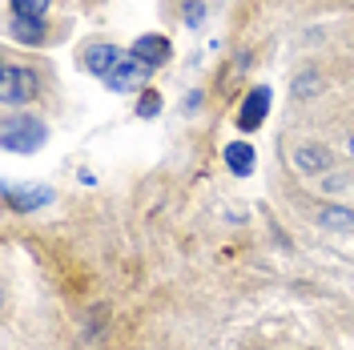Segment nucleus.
Returning <instances> with one entry per match:
<instances>
[{
    "mask_svg": "<svg viewBox=\"0 0 354 350\" xmlns=\"http://www.w3.org/2000/svg\"><path fill=\"white\" fill-rule=\"evenodd\" d=\"M44 137H48L44 121H37V117H8L4 129H0V145L8 154H32V149L44 145Z\"/></svg>",
    "mask_w": 354,
    "mask_h": 350,
    "instance_id": "obj_1",
    "label": "nucleus"
},
{
    "mask_svg": "<svg viewBox=\"0 0 354 350\" xmlns=\"http://www.w3.org/2000/svg\"><path fill=\"white\" fill-rule=\"evenodd\" d=\"M149 73H153V65H145V61H137V57H121V65L105 77V85H109L113 93H133V89L145 85Z\"/></svg>",
    "mask_w": 354,
    "mask_h": 350,
    "instance_id": "obj_2",
    "label": "nucleus"
},
{
    "mask_svg": "<svg viewBox=\"0 0 354 350\" xmlns=\"http://www.w3.org/2000/svg\"><path fill=\"white\" fill-rule=\"evenodd\" d=\"M32 93H37V77H32L28 68L4 65V73H0V97H4V105H17V101H28Z\"/></svg>",
    "mask_w": 354,
    "mask_h": 350,
    "instance_id": "obj_3",
    "label": "nucleus"
},
{
    "mask_svg": "<svg viewBox=\"0 0 354 350\" xmlns=\"http://www.w3.org/2000/svg\"><path fill=\"white\" fill-rule=\"evenodd\" d=\"M266 113H270V89H254L250 97H245V105H242V113H238V129L242 133H254L258 125L266 121Z\"/></svg>",
    "mask_w": 354,
    "mask_h": 350,
    "instance_id": "obj_4",
    "label": "nucleus"
},
{
    "mask_svg": "<svg viewBox=\"0 0 354 350\" xmlns=\"http://www.w3.org/2000/svg\"><path fill=\"white\" fill-rule=\"evenodd\" d=\"M4 197L17 205V210H41L53 201V190H44V185H8Z\"/></svg>",
    "mask_w": 354,
    "mask_h": 350,
    "instance_id": "obj_5",
    "label": "nucleus"
},
{
    "mask_svg": "<svg viewBox=\"0 0 354 350\" xmlns=\"http://www.w3.org/2000/svg\"><path fill=\"white\" fill-rule=\"evenodd\" d=\"M117 65H121V53H117L113 44H93V48L85 53V68L93 73V77H109Z\"/></svg>",
    "mask_w": 354,
    "mask_h": 350,
    "instance_id": "obj_6",
    "label": "nucleus"
},
{
    "mask_svg": "<svg viewBox=\"0 0 354 350\" xmlns=\"http://www.w3.org/2000/svg\"><path fill=\"white\" fill-rule=\"evenodd\" d=\"M254 161H258L254 145H245V141H234V145H225V165H230V169H234L238 177H250V174H254Z\"/></svg>",
    "mask_w": 354,
    "mask_h": 350,
    "instance_id": "obj_7",
    "label": "nucleus"
},
{
    "mask_svg": "<svg viewBox=\"0 0 354 350\" xmlns=\"http://www.w3.org/2000/svg\"><path fill=\"white\" fill-rule=\"evenodd\" d=\"M133 57H137V61H145V65H161V61L169 57V41H165V37H137Z\"/></svg>",
    "mask_w": 354,
    "mask_h": 350,
    "instance_id": "obj_8",
    "label": "nucleus"
},
{
    "mask_svg": "<svg viewBox=\"0 0 354 350\" xmlns=\"http://www.w3.org/2000/svg\"><path fill=\"white\" fill-rule=\"evenodd\" d=\"M12 8H17L21 21H41L44 8H48V0H12Z\"/></svg>",
    "mask_w": 354,
    "mask_h": 350,
    "instance_id": "obj_9",
    "label": "nucleus"
},
{
    "mask_svg": "<svg viewBox=\"0 0 354 350\" xmlns=\"http://www.w3.org/2000/svg\"><path fill=\"white\" fill-rule=\"evenodd\" d=\"M314 165L322 169L326 165V154L322 149H298V169H314Z\"/></svg>",
    "mask_w": 354,
    "mask_h": 350,
    "instance_id": "obj_10",
    "label": "nucleus"
},
{
    "mask_svg": "<svg viewBox=\"0 0 354 350\" xmlns=\"http://www.w3.org/2000/svg\"><path fill=\"white\" fill-rule=\"evenodd\" d=\"M41 28H44L41 21H17V37H21V41H32V44H37V41L44 37Z\"/></svg>",
    "mask_w": 354,
    "mask_h": 350,
    "instance_id": "obj_11",
    "label": "nucleus"
},
{
    "mask_svg": "<svg viewBox=\"0 0 354 350\" xmlns=\"http://www.w3.org/2000/svg\"><path fill=\"white\" fill-rule=\"evenodd\" d=\"M157 109H161V97H157V93H145V97H141V105H137L141 117H153Z\"/></svg>",
    "mask_w": 354,
    "mask_h": 350,
    "instance_id": "obj_12",
    "label": "nucleus"
},
{
    "mask_svg": "<svg viewBox=\"0 0 354 350\" xmlns=\"http://www.w3.org/2000/svg\"><path fill=\"white\" fill-rule=\"evenodd\" d=\"M322 218H326V225H351L354 214H346V210H326Z\"/></svg>",
    "mask_w": 354,
    "mask_h": 350,
    "instance_id": "obj_13",
    "label": "nucleus"
},
{
    "mask_svg": "<svg viewBox=\"0 0 354 350\" xmlns=\"http://www.w3.org/2000/svg\"><path fill=\"white\" fill-rule=\"evenodd\" d=\"M351 154H354V137H351Z\"/></svg>",
    "mask_w": 354,
    "mask_h": 350,
    "instance_id": "obj_14",
    "label": "nucleus"
}]
</instances>
